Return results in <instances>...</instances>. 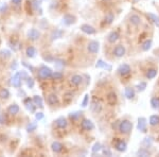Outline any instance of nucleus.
Wrapping results in <instances>:
<instances>
[{"instance_id": "nucleus-23", "label": "nucleus", "mask_w": 159, "mask_h": 157, "mask_svg": "<svg viewBox=\"0 0 159 157\" xmlns=\"http://www.w3.org/2000/svg\"><path fill=\"white\" fill-rule=\"evenodd\" d=\"M106 100H107V103H108L109 105H115V104L117 103V95L111 91V92H109L108 95H107Z\"/></svg>"}, {"instance_id": "nucleus-48", "label": "nucleus", "mask_w": 159, "mask_h": 157, "mask_svg": "<svg viewBox=\"0 0 159 157\" xmlns=\"http://www.w3.org/2000/svg\"><path fill=\"white\" fill-rule=\"evenodd\" d=\"M145 88H146V83L145 82H140L139 84L137 85V89L139 91H143V90H145Z\"/></svg>"}, {"instance_id": "nucleus-53", "label": "nucleus", "mask_w": 159, "mask_h": 157, "mask_svg": "<svg viewBox=\"0 0 159 157\" xmlns=\"http://www.w3.org/2000/svg\"><path fill=\"white\" fill-rule=\"evenodd\" d=\"M103 154H104V155H108V156H111V155H112V153H111L110 150L104 149V150H103Z\"/></svg>"}, {"instance_id": "nucleus-33", "label": "nucleus", "mask_w": 159, "mask_h": 157, "mask_svg": "<svg viewBox=\"0 0 159 157\" xmlns=\"http://www.w3.org/2000/svg\"><path fill=\"white\" fill-rule=\"evenodd\" d=\"M36 128H37V122L36 121H32V122H30L29 124H28V126H26V132L31 133V132L36 130Z\"/></svg>"}, {"instance_id": "nucleus-34", "label": "nucleus", "mask_w": 159, "mask_h": 157, "mask_svg": "<svg viewBox=\"0 0 159 157\" xmlns=\"http://www.w3.org/2000/svg\"><path fill=\"white\" fill-rule=\"evenodd\" d=\"M152 43H153V42H152V39L145 40V42L142 44V46H141V49H142L143 51H148L152 47Z\"/></svg>"}, {"instance_id": "nucleus-7", "label": "nucleus", "mask_w": 159, "mask_h": 157, "mask_svg": "<svg viewBox=\"0 0 159 157\" xmlns=\"http://www.w3.org/2000/svg\"><path fill=\"white\" fill-rule=\"evenodd\" d=\"M81 128L84 130H92L95 128V124L91 120L89 119H83L82 123H81Z\"/></svg>"}, {"instance_id": "nucleus-39", "label": "nucleus", "mask_w": 159, "mask_h": 157, "mask_svg": "<svg viewBox=\"0 0 159 157\" xmlns=\"http://www.w3.org/2000/svg\"><path fill=\"white\" fill-rule=\"evenodd\" d=\"M31 6L34 10H36L37 11L38 9H40V6H42V0H32Z\"/></svg>"}, {"instance_id": "nucleus-50", "label": "nucleus", "mask_w": 159, "mask_h": 157, "mask_svg": "<svg viewBox=\"0 0 159 157\" xmlns=\"http://www.w3.org/2000/svg\"><path fill=\"white\" fill-rule=\"evenodd\" d=\"M35 119L37 121H39V120L44 119V114L42 112H38V113H35Z\"/></svg>"}, {"instance_id": "nucleus-55", "label": "nucleus", "mask_w": 159, "mask_h": 157, "mask_svg": "<svg viewBox=\"0 0 159 157\" xmlns=\"http://www.w3.org/2000/svg\"><path fill=\"white\" fill-rule=\"evenodd\" d=\"M21 1H22V0H12V2H13L14 4H19V3H21Z\"/></svg>"}, {"instance_id": "nucleus-22", "label": "nucleus", "mask_w": 159, "mask_h": 157, "mask_svg": "<svg viewBox=\"0 0 159 157\" xmlns=\"http://www.w3.org/2000/svg\"><path fill=\"white\" fill-rule=\"evenodd\" d=\"M119 39V33L117 32V31H112L108 34L107 36V40H108L110 44H115L117 40Z\"/></svg>"}, {"instance_id": "nucleus-41", "label": "nucleus", "mask_w": 159, "mask_h": 157, "mask_svg": "<svg viewBox=\"0 0 159 157\" xmlns=\"http://www.w3.org/2000/svg\"><path fill=\"white\" fill-rule=\"evenodd\" d=\"M72 99H73V95L71 92H66L64 95V102L65 103H70L72 101Z\"/></svg>"}, {"instance_id": "nucleus-40", "label": "nucleus", "mask_w": 159, "mask_h": 157, "mask_svg": "<svg viewBox=\"0 0 159 157\" xmlns=\"http://www.w3.org/2000/svg\"><path fill=\"white\" fill-rule=\"evenodd\" d=\"M101 150H102V144H101L100 142H95V143L93 144L92 149H91V152H92V154H95V153H98Z\"/></svg>"}, {"instance_id": "nucleus-25", "label": "nucleus", "mask_w": 159, "mask_h": 157, "mask_svg": "<svg viewBox=\"0 0 159 157\" xmlns=\"http://www.w3.org/2000/svg\"><path fill=\"white\" fill-rule=\"evenodd\" d=\"M130 22L132 24V26H139L141 22V19L137 14H132V15L130 16Z\"/></svg>"}, {"instance_id": "nucleus-17", "label": "nucleus", "mask_w": 159, "mask_h": 157, "mask_svg": "<svg viewBox=\"0 0 159 157\" xmlns=\"http://www.w3.org/2000/svg\"><path fill=\"white\" fill-rule=\"evenodd\" d=\"M70 83H71L72 85L74 86H79L81 85L83 83V77L80 75H74L71 77V79H70Z\"/></svg>"}, {"instance_id": "nucleus-1", "label": "nucleus", "mask_w": 159, "mask_h": 157, "mask_svg": "<svg viewBox=\"0 0 159 157\" xmlns=\"http://www.w3.org/2000/svg\"><path fill=\"white\" fill-rule=\"evenodd\" d=\"M53 71L50 67L46 66V65H42L38 69V77L42 80H47V79H50L52 77Z\"/></svg>"}, {"instance_id": "nucleus-2", "label": "nucleus", "mask_w": 159, "mask_h": 157, "mask_svg": "<svg viewBox=\"0 0 159 157\" xmlns=\"http://www.w3.org/2000/svg\"><path fill=\"white\" fill-rule=\"evenodd\" d=\"M132 130V123L128 120H123L119 124V132L121 134H130Z\"/></svg>"}, {"instance_id": "nucleus-31", "label": "nucleus", "mask_w": 159, "mask_h": 157, "mask_svg": "<svg viewBox=\"0 0 159 157\" xmlns=\"http://www.w3.org/2000/svg\"><path fill=\"white\" fill-rule=\"evenodd\" d=\"M83 113L82 112H73L69 114V118L72 120V121H75V120H79L80 118L82 117Z\"/></svg>"}, {"instance_id": "nucleus-6", "label": "nucleus", "mask_w": 159, "mask_h": 157, "mask_svg": "<svg viewBox=\"0 0 159 157\" xmlns=\"http://www.w3.org/2000/svg\"><path fill=\"white\" fill-rule=\"evenodd\" d=\"M21 81H22V79H21L20 72L17 71L15 75H13V77H12V85H13L15 88H20Z\"/></svg>"}, {"instance_id": "nucleus-13", "label": "nucleus", "mask_w": 159, "mask_h": 157, "mask_svg": "<svg viewBox=\"0 0 159 157\" xmlns=\"http://www.w3.org/2000/svg\"><path fill=\"white\" fill-rule=\"evenodd\" d=\"M146 119L144 117H140L138 119V124H137V128L139 130H141L142 133H145L146 132Z\"/></svg>"}, {"instance_id": "nucleus-46", "label": "nucleus", "mask_w": 159, "mask_h": 157, "mask_svg": "<svg viewBox=\"0 0 159 157\" xmlns=\"http://www.w3.org/2000/svg\"><path fill=\"white\" fill-rule=\"evenodd\" d=\"M21 65H22V66H24V67H26V69H29V71H30V72H34V67L32 66V65L28 64L26 62L22 61V62H21Z\"/></svg>"}, {"instance_id": "nucleus-24", "label": "nucleus", "mask_w": 159, "mask_h": 157, "mask_svg": "<svg viewBox=\"0 0 159 157\" xmlns=\"http://www.w3.org/2000/svg\"><path fill=\"white\" fill-rule=\"evenodd\" d=\"M26 55H28V57H30V59H33V57H35L37 54V51H36V48L35 47H33V46H30V47H28L26 48Z\"/></svg>"}, {"instance_id": "nucleus-43", "label": "nucleus", "mask_w": 159, "mask_h": 157, "mask_svg": "<svg viewBox=\"0 0 159 157\" xmlns=\"http://www.w3.org/2000/svg\"><path fill=\"white\" fill-rule=\"evenodd\" d=\"M64 77V75L62 73L61 71H54L53 72V75H52V79L53 80H62Z\"/></svg>"}, {"instance_id": "nucleus-21", "label": "nucleus", "mask_w": 159, "mask_h": 157, "mask_svg": "<svg viewBox=\"0 0 159 157\" xmlns=\"http://www.w3.org/2000/svg\"><path fill=\"white\" fill-rule=\"evenodd\" d=\"M63 144L58 141H53L52 144H51V150H52L54 153H61L62 150H63Z\"/></svg>"}, {"instance_id": "nucleus-28", "label": "nucleus", "mask_w": 159, "mask_h": 157, "mask_svg": "<svg viewBox=\"0 0 159 157\" xmlns=\"http://www.w3.org/2000/svg\"><path fill=\"white\" fill-rule=\"evenodd\" d=\"M10 96H11V93L8 88H1V89H0V98L1 99L8 100V99L10 98Z\"/></svg>"}, {"instance_id": "nucleus-44", "label": "nucleus", "mask_w": 159, "mask_h": 157, "mask_svg": "<svg viewBox=\"0 0 159 157\" xmlns=\"http://www.w3.org/2000/svg\"><path fill=\"white\" fill-rule=\"evenodd\" d=\"M137 155L138 156H148V155H150V152H148L145 148H143V149H140L137 152Z\"/></svg>"}, {"instance_id": "nucleus-51", "label": "nucleus", "mask_w": 159, "mask_h": 157, "mask_svg": "<svg viewBox=\"0 0 159 157\" xmlns=\"http://www.w3.org/2000/svg\"><path fill=\"white\" fill-rule=\"evenodd\" d=\"M6 123V117L4 116V114L0 113V124H4Z\"/></svg>"}, {"instance_id": "nucleus-26", "label": "nucleus", "mask_w": 159, "mask_h": 157, "mask_svg": "<svg viewBox=\"0 0 159 157\" xmlns=\"http://www.w3.org/2000/svg\"><path fill=\"white\" fill-rule=\"evenodd\" d=\"M124 95L125 97H126L127 99H134V97H135V90H134V88L132 87H126L124 90Z\"/></svg>"}, {"instance_id": "nucleus-36", "label": "nucleus", "mask_w": 159, "mask_h": 157, "mask_svg": "<svg viewBox=\"0 0 159 157\" xmlns=\"http://www.w3.org/2000/svg\"><path fill=\"white\" fill-rule=\"evenodd\" d=\"M151 105L154 109H159V97H154L151 99Z\"/></svg>"}, {"instance_id": "nucleus-47", "label": "nucleus", "mask_w": 159, "mask_h": 157, "mask_svg": "<svg viewBox=\"0 0 159 157\" xmlns=\"http://www.w3.org/2000/svg\"><path fill=\"white\" fill-rule=\"evenodd\" d=\"M88 103H89V95H85L84 96V99H83V101H82V106L83 107H86L88 105Z\"/></svg>"}, {"instance_id": "nucleus-27", "label": "nucleus", "mask_w": 159, "mask_h": 157, "mask_svg": "<svg viewBox=\"0 0 159 157\" xmlns=\"http://www.w3.org/2000/svg\"><path fill=\"white\" fill-rule=\"evenodd\" d=\"M12 56V52L9 49H2L0 51V57L2 60H8Z\"/></svg>"}, {"instance_id": "nucleus-4", "label": "nucleus", "mask_w": 159, "mask_h": 157, "mask_svg": "<svg viewBox=\"0 0 159 157\" xmlns=\"http://www.w3.org/2000/svg\"><path fill=\"white\" fill-rule=\"evenodd\" d=\"M75 22H77V18H75L74 15H71V14H66V15H64L63 20H62L63 24H65V26H71V24H75Z\"/></svg>"}, {"instance_id": "nucleus-9", "label": "nucleus", "mask_w": 159, "mask_h": 157, "mask_svg": "<svg viewBox=\"0 0 159 157\" xmlns=\"http://www.w3.org/2000/svg\"><path fill=\"white\" fill-rule=\"evenodd\" d=\"M115 148L118 152H125L126 151L127 144L124 140H121V139H117L116 142H115Z\"/></svg>"}, {"instance_id": "nucleus-3", "label": "nucleus", "mask_w": 159, "mask_h": 157, "mask_svg": "<svg viewBox=\"0 0 159 157\" xmlns=\"http://www.w3.org/2000/svg\"><path fill=\"white\" fill-rule=\"evenodd\" d=\"M87 49L90 53L95 54V53H98L99 50H100V45H99V43L97 40H91V42H89V44H88Z\"/></svg>"}, {"instance_id": "nucleus-16", "label": "nucleus", "mask_w": 159, "mask_h": 157, "mask_svg": "<svg viewBox=\"0 0 159 157\" xmlns=\"http://www.w3.org/2000/svg\"><path fill=\"white\" fill-rule=\"evenodd\" d=\"M47 102L49 105L51 106H54V105H57L58 104V97L56 96L55 93H50L47 98Z\"/></svg>"}, {"instance_id": "nucleus-15", "label": "nucleus", "mask_w": 159, "mask_h": 157, "mask_svg": "<svg viewBox=\"0 0 159 157\" xmlns=\"http://www.w3.org/2000/svg\"><path fill=\"white\" fill-rule=\"evenodd\" d=\"M55 124H56V126H57L58 128H62V130H64V128H67V124H68V122H67V119L65 117H58L57 119L55 120Z\"/></svg>"}, {"instance_id": "nucleus-20", "label": "nucleus", "mask_w": 159, "mask_h": 157, "mask_svg": "<svg viewBox=\"0 0 159 157\" xmlns=\"http://www.w3.org/2000/svg\"><path fill=\"white\" fill-rule=\"evenodd\" d=\"M19 105H17L16 103H13V104H11L10 106L8 107V114L12 115V116H15V115H17L19 113Z\"/></svg>"}, {"instance_id": "nucleus-5", "label": "nucleus", "mask_w": 159, "mask_h": 157, "mask_svg": "<svg viewBox=\"0 0 159 157\" xmlns=\"http://www.w3.org/2000/svg\"><path fill=\"white\" fill-rule=\"evenodd\" d=\"M39 37H40V32L37 29H35V28H32V29H30L28 31V38L30 40L34 42V40H37Z\"/></svg>"}, {"instance_id": "nucleus-32", "label": "nucleus", "mask_w": 159, "mask_h": 157, "mask_svg": "<svg viewBox=\"0 0 159 157\" xmlns=\"http://www.w3.org/2000/svg\"><path fill=\"white\" fill-rule=\"evenodd\" d=\"M115 19V16L112 13H107L105 15V18H104V22H105L106 24H110L111 22H114Z\"/></svg>"}, {"instance_id": "nucleus-49", "label": "nucleus", "mask_w": 159, "mask_h": 157, "mask_svg": "<svg viewBox=\"0 0 159 157\" xmlns=\"http://www.w3.org/2000/svg\"><path fill=\"white\" fill-rule=\"evenodd\" d=\"M6 10H8V4L5 2L1 3V4H0V12H1V13H5Z\"/></svg>"}, {"instance_id": "nucleus-29", "label": "nucleus", "mask_w": 159, "mask_h": 157, "mask_svg": "<svg viewBox=\"0 0 159 157\" xmlns=\"http://www.w3.org/2000/svg\"><path fill=\"white\" fill-rule=\"evenodd\" d=\"M33 102H34V104L36 105V106L40 107V108H42L44 107V102H42V99L40 96H34L33 97Z\"/></svg>"}, {"instance_id": "nucleus-42", "label": "nucleus", "mask_w": 159, "mask_h": 157, "mask_svg": "<svg viewBox=\"0 0 159 157\" xmlns=\"http://www.w3.org/2000/svg\"><path fill=\"white\" fill-rule=\"evenodd\" d=\"M54 65H55L56 68L61 69V68H63V67L65 66V62H64L63 60L56 59V60H54Z\"/></svg>"}, {"instance_id": "nucleus-18", "label": "nucleus", "mask_w": 159, "mask_h": 157, "mask_svg": "<svg viewBox=\"0 0 159 157\" xmlns=\"http://www.w3.org/2000/svg\"><path fill=\"white\" fill-rule=\"evenodd\" d=\"M64 35V30L62 29H55L54 31H52L51 33V39L52 40H56V39H59V38L63 37Z\"/></svg>"}, {"instance_id": "nucleus-38", "label": "nucleus", "mask_w": 159, "mask_h": 157, "mask_svg": "<svg viewBox=\"0 0 159 157\" xmlns=\"http://www.w3.org/2000/svg\"><path fill=\"white\" fill-rule=\"evenodd\" d=\"M141 143L145 146V148H148V146H151L152 143H153V138L152 137H146V138L143 139Z\"/></svg>"}, {"instance_id": "nucleus-54", "label": "nucleus", "mask_w": 159, "mask_h": 157, "mask_svg": "<svg viewBox=\"0 0 159 157\" xmlns=\"http://www.w3.org/2000/svg\"><path fill=\"white\" fill-rule=\"evenodd\" d=\"M17 65H18V64H17V61L15 60V61L12 63V65H11V68H12L13 70H16V68H17Z\"/></svg>"}, {"instance_id": "nucleus-14", "label": "nucleus", "mask_w": 159, "mask_h": 157, "mask_svg": "<svg viewBox=\"0 0 159 157\" xmlns=\"http://www.w3.org/2000/svg\"><path fill=\"white\" fill-rule=\"evenodd\" d=\"M90 109H91V112L95 113V114H99V113L102 110V105H101V103L99 101H97V100H93L92 102H91V105H90Z\"/></svg>"}, {"instance_id": "nucleus-56", "label": "nucleus", "mask_w": 159, "mask_h": 157, "mask_svg": "<svg viewBox=\"0 0 159 157\" xmlns=\"http://www.w3.org/2000/svg\"><path fill=\"white\" fill-rule=\"evenodd\" d=\"M1 43H2V42H1V38H0V46H1Z\"/></svg>"}, {"instance_id": "nucleus-19", "label": "nucleus", "mask_w": 159, "mask_h": 157, "mask_svg": "<svg viewBox=\"0 0 159 157\" xmlns=\"http://www.w3.org/2000/svg\"><path fill=\"white\" fill-rule=\"evenodd\" d=\"M114 54H115V56H117V57H122V56L125 54L124 46H122V45L117 46L116 48L114 49Z\"/></svg>"}, {"instance_id": "nucleus-11", "label": "nucleus", "mask_w": 159, "mask_h": 157, "mask_svg": "<svg viewBox=\"0 0 159 157\" xmlns=\"http://www.w3.org/2000/svg\"><path fill=\"white\" fill-rule=\"evenodd\" d=\"M81 30H82V32H84L85 34H88V35H92L97 32L92 26H90V24H82V26H81Z\"/></svg>"}, {"instance_id": "nucleus-12", "label": "nucleus", "mask_w": 159, "mask_h": 157, "mask_svg": "<svg viewBox=\"0 0 159 157\" xmlns=\"http://www.w3.org/2000/svg\"><path fill=\"white\" fill-rule=\"evenodd\" d=\"M95 67L99 68V69H105V70H107V71H111V69H112L111 65L107 64V63L104 62L103 60H98L97 64H95Z\"/></svg>"}, {"instance_id": "nucleus-10", "label": "nucleus", "mask_w": 159, "mask_h": 157, "mask_svg": "<svg viewBox=\"0 0 159 157\" xmlns=\"http://www.w3.org/2000/svg\"><path fill=\"white\" fill-rule=\"evenodd\" d=\"M130 67L128 64H122L119 66V68H118V73H119L120 75H130Z\"/></svg>"}, {"instance_id": "nucleus-35", "label": "nucleus", "mask_w": 159, "mask_h": 157, "mask_svg": "<svg viewBox=\"0 0 159 157\" xmlns=\"http://www.w3.org/2000/svg\"><path fill=\"white\" fill-rule=\"evenodd\" d=\"M148 17L151 19L154 24H156L157 27H159V17L157 16V15H155V14H153V13H148Z\"/></svg>"}, {"instance_id": "nucleus-30", "label": "nucleus", "mask_w": 159, "mask_h": 157, "mask_svg": "<svg viewBox=\"0 0 159 157\" xmlns=\"http://www.w3.org/2000/svg\"><path fill=\"white\" fill-rule=\"evenodd\" d=\"M148 122H150V124H151L152 126H156V125H158L159 124V116H157V115L151 116V117H150V120H148Z\"/></svg>"}, {"instance_id": "nucleus-45", "label": "nucleus", "mask_w": 159, "mask_h": 157, "mask_svg": "<svg viewBox=\"0 0 159 157\" xmlns=\"http://www.w3.org/2000/svg\"><path fill=\"white\" fill-rule=\"evenodd\" d=\"M26 81V86H28V88L34 87L35 82H34V79H33V77H28Z\"/></svg>"}, {"instance_id": "nucleus-37", "label": "nucleus", "mask_w": 159, "mask_h": 157, "mask_svg": "<svg viewBox=\"0 0 159 157\" xmlns=\"http://www.w3.org/2000/svg\"><path fill=\"white\" fill-rule=\"evenodd\" d=\"M157 75V70L156 69H148V72H146V77H148V80H152V79H154V77Z\"/></svg>"}, {"instance_id": "nucleus-52", "label": "nucleus", "mask_w": 159, "mask_h": 157, "mask_svg": "<svg viewBox=\"0 0 159 157\" xmlns=\"http://www.w3.org/2000/svg\"><path fill=\"white\" fill-rule=\"evenodd\" d=\"M20 72V75H21V79H22V80H26V79H28V73H26V71H24V70H22V71H19Z\"/></svg>"}, {"instance_id": "nucleus-8", "label": "nucleus", "mask_w": 159, "mask_h": 157, "mask_svg": "<svg viewBox=\"0 0 159 157\" xmlns=\"http://www.w3.org/2000/svg\"><path fill=\"white\" fill-rule=\"evenodd\" d=\"M24 106H26V108L29 110L30 113H35V107H36V105L34 104V102H33V99H30V98H26L24 100Z\"/></svg>"}]
</instances>
